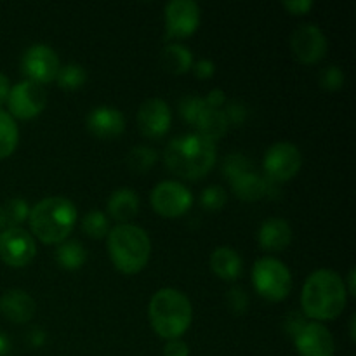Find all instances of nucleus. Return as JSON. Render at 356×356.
I'll return each mask as SVG.
<instances>
[{"instance_id":"nucleus-32","label":"nucleus","mask_w":356,"mask_h":356,"mask_svg":"<svg viewBox=\"0 0 356 356\" xmlns=\"http://www.w3.org/2000/svg\"><path fill=\"white\" fill-rule=\"evenodd\" d=\"M207 108V103H205L204 97L198 96H186L179 104V111L184 117V120L190 122V124H195L198 115Z\"/></svg>"},{"instance_id":"nucleus-16","label":"nucleus","mask_w":356,"mask_h":356,"mask_svg":"<svg viewBox=\"0 0 356 356\" xmlns=\"http://www.w3.org/2000/svg\"><path fill=\"white\" fill-rule=\"evenodd\" d=\"M87 129L99 139H113L125 129V118L117 108L97 106L87 115Z\"/></svg>"},{"instance_id":"nucleus-14","label":"nucleus","mask_w":356,"mask_h":356,"mask_svg":"<svg viewBox=\"0 0 356 356\" xmlns=\"http://www.w3.org/2000/svg\"><path fill=\"white\" fill-rule=\"evenodd\" d=\"M172 122V113L165 101L159 97L145 101L138 110V125L143 136L149 139H159L167 134Z\"/></svg>"},{"instance_id":"nucleus-42","label":"nucleus","mask_w":356,"mask_h":356,"mask_svg":"<svg viewBox=\"0 0 356 356\" xmlns=\"http://www.w3.org/2000/svg\"><path fill=\"white\" fill-rule=\"evenodd\" d=\"M30 341H31V344H33V346H42V344H44V341H45V334L42 332V330H31V334H30Z\"/></svg>"},{"instance_id":"nucleus-13","label":"nucleus","mask_w":356,"mask_h":356,"mask_svg":"<svg viewBox=\"0 0 356 356\" xmlns=\"http://www.w3.org/2000/svg\"><path fill=\"white\" fill-rule=\"evenodd\" d=\"M291 49L301 63H318L327 52V37L316 24H302L291 35Z\"/></svg>"},{"instance_id":"nucleus-23","label":"nucleus","mask_w":356,"mask_h":356,"mask_svg":"<svg viewBox=\"0 0 356 356\" xmlns=\"http://www.w3.org/2000/svg\"><path fill=\"white\" fill-rule=\"evenodd\" d=\"M160 63L172 75H183L193 65V54L183 44H169L160 54Z\"/></svg>"},{"instance_id":"nucleus-38","label":"nucleus","mask_w":356,"mask_h":356,"mask_svg":"<svg viewBox=\"0 0 356 356\" xmlns=\"http://www.w3.org/2000/svg\"><path fill=\"white\" fill-rule=\"evenodd\" d=\"M284 7L292 14H305L313 7L312 0H294V2H284Z\"/></svg>"},{"instance_id":"nucleus-12","label":"nucleus","mask_w":356,"mask_h":356,"mask_svg":"<svg viewBox=\"0 0 356 356\" xmlns=\"http://www.w3.org/2000/svg\"><path fill=\"white\" fill-rule=\"evenodd\" d=\"M200 24V7L193 0H172L165 6L167 35L172 38L190 37Z\"/></svg>"},{"instance_id":"nucleus-33","label":"nucleus","mask_w":356,"mask_h":356,"mask_svg":"<svg viewBox=\"0 0 356 356\" xmlns=\"http://www.w3.org/2000/svg\"><path fill=\"white\" fill-rule=\"evenodd\" d=\"M344 83V73L339 66H327L320 72V86L327 90L341 89Z\"/></svg>"},{"instance_id":"nucleus-29","label":"nucleus","mask_w":356,"mask_h":356,"mask_svg":"<svg viewBox=\"0 0 356 356\" xmlns=\"http://www.w3.org/2000/svg\"><path fill=\"white\" fill-rule=\"evenodd\" d=\"M2 209L6 214V225L9 228H17V225L30 216V207L21 198H10L9 202H6V205H2Z\"/></svg>"},{"instance_id":"nucleus-41","label":"nucleus","mask_w":356,"mask_h":356,"mask_svg":"<svg viewBox=\"0 0 356 356\" xmlns=\"http://www.w3.org/2000/svg\"><path fill=\"white\" fill-rule=\"evenodd\" d=\"M9 90H10V86H9V79H7L3 73H0V104L3 103V101H7V96H9Z\"/></svg>"},{"instance_id":"nucleus-1","label":"nucleus","mask_w":356,"mask_h":356,"mask_svg":"<svg viewBox=\"0 0 356 356\" xmlns=\"http://www.w3.org/2000/svg\"><path fill=\"white\" fill-rule=\"evenodd\" d=\"M348 301L344 280L332 270H318L305 282L301 294L302 312L312 320H334Z\"/></svg>"},{"instance_id":"nucleus-7","label":"nucleus","mask_w":356,"mask_h":356,"mask_svg":"<svg viewBox=\"0 0 356 356\" xmlns=\"http://www.w3.org/2000/svg\"><path fill=\"white\" fill-rule=\"evenodd\" d=\"M47 103V94L45 89L37 82L31 80H23V82L16 83L10 87L9 96H7V104H9L10 117L23 118H33L42 113Z\"/></svg>"},{"instance_id":"nucleus-4","label":"nucleus","mask_w":356,"mask_h":356,"mask_svg":"<svg viewBox=\"0 0 356 356\" xmlns=\"http://www.w3.org/2000/svg\"><path fill=\"white\" fill-rule=\"evenodd\" d=\"M149 322L163 339H179L188 330L193 316L191 302L176 289H160L149 301Z\"/></svg>"},{"instance_id":"nucleus-19","label":"nucleus","mask_w":356,"mask_h":356,"mask_svg":"<svg viewBox=\"0 0 356 356\" xmlns=\"http://www.w3.org/2000/svg\"><path fill=\"white\" fill-rule=\"evenodd\" d=\"M229 183H232V188L233 191H235L236 197H238L240 200L245 202H256L273 191L271 190V188H273V181H270L268 177L259 176V174H256L254 170H249V172L235 177V179H232Z\"/></svg>"},{"instance_id":"nucleus-5","label":"nucleus","mask_w":356,"mask_h":356,"mask_svg":"<svg viewBox=\"0 0 356 356\" xmlns=\"http://www.w3.org/2000/svg\"><path fill=\"white\" fill-rule=\"evenodd\" d=\"M108 250L117 270L125 275H134L148 264L152 242L145 229L124 222L108 233Z\"/></svg>"},{"instance_id":"nucleus-30","label":"nucleus","mask_w":356,"mask_h":356,"mask_svg":"<svg viewBox=\"0 0 356 356\" xmlns=\"http://www.w3.org/2000/svg\"><path fill=\"white\" fill-rule=\"evenodd\" d=\"M249 170H252V162L247 156L240 155V153H233V155L226 156L225 163H222V172L229 181L249 172Z\"/></svg>"},{"instance_id":"nucleus-15","label":"nucleus","mask_w":356,"mask_h":356,"mask_svg":"<svg viewBox=\"0 0 356 356\" xmlns=\"http://www.w3.org/2000/svg\"><path fill=\"white\" fill-rule=\"evenodd\" d=\"M296 350L301 356H334L336 343L329 329L318 322H309L296 334Z\"/></svg>"},{"instance_id":"nucleus-25","label":"nucleus","mask_w":356,"mask_h":356,"mask_svg":"<svg viewBox=\"0 0 356 356\" xmlns=\"http://www.w3.org/2000/svg\"><path fill=\"white\" fill-rule=\"evenodd\" d=\"M17 139H19V131L16 122L7 111L0 110V160L13 155L17 146Z\"/></svg>"},{"instance_id":"nucleus-9","label":"nucleus","mask_w":356,"mask_h":356,"mask_svg":"<svg viewBox=\"0 0 356 356\" xmlns=\"http://www.w3.org/2000/svg\"><path fill=\"white\" fill-rule=\"evenodd\" d=\"M59 58L54 49L44 44H35L24 51L21 58V72L37 83H47L56 79L59 72Z\"/></svg>"},{"instance_id":"nucleus-11","label":"nucleus","mask_w":356,"mask_h":356,"mask_svg":"<svg viewBox=\"0 0 356 356\" xmlns=\"http://www.w3.org/2000/svg\"><path fill=\"white\" fill-rule=\"evenodd\" d=\"M37 254L35 240L26 229L7 228L0 233V257L13 268L26 266Z\"/></svg>"},{"instance_id":"nucleus-22","label":"nucleus","mask_w":356,"mask_h":356,"mask_svg":"<svg viewBox=\"0 0 356 356\" xmlns=\"http://www.w3.org/2000/svg\"><path fill=\"white\" fill-rule=\"evenodd\" d=\"M193 127L197 129V134L211 139L216 143V139H221L228 131V120L225 117V111L216 110V108H205L195 120Z\"/></svg>"},{"instance_id":"nucleus-39","label":"nucleus","mask_w":356,"mask_h":356,"mask_svg":"<svg viewBox=\"0 0 356 356\" xmlns=\"http://www.w3.org/2000/svg\"><path fill=\"white\" fill-rule=\"evenodd\" d=\"M204 99L209 108H216V110H219V106L226 101V94L222 92L221 89H214L211 90V92L207 94V97H204Z\"/></svg>"},{"instance_id":"nucleus-3","label":"nucleus","mask_w":356,"mask_h":356,"mask_svg":"<svg viewBox=\"0 0 356 356\" xmlns=\"http://www.w3.org/2000/svg\"><path fill=\"white\" fill-rule=\"evenodd\" d=\"M30 228L44 243L66 242L76 222V207L65 197H49L30 209Z\"/></svg>"},{"instance_id":"nucleus-46","label":"nucleus","mask_w":356,"mask_h":356,"mask_svg":"<svg viewBox=\"0 0 356 356\" xmlns=\"http://www.w3.org/2000/svg\"><path fill=\"white\" fill-rule=\"evenodd\" d=\"M350 336H351V339L355 341V316H351V320H350Z\"/></svg>"},{"instance_id":"nucleus-43","label":"nucleus","mask_w":356,"mask_h":356,"mask_svg":"<svg viewBox=\"0 0 356 356\" xmlns=\"http://www.w3.org/2000/svg\"><path fill=\"white\" fill-rule=\"evenodd\" d=\"M9 353V341H7L6 336L0 334V356H6Z\"/></svg>"},{"instance_id":"nucleus-2","label":"nucleus","mask_w":356,"mask_h":356,"mask_svg":"<svg viewBox=\"0 0 356 356\" xmlns=\"http://www.w3.org/2000/svg\"><path fill=\"white\" fill-rule=\"evenodd\" d=\"M170 172L184 179H200L216 163V143L200 134H184L172 139L163 153Z\"/></svg>"},{"instance_id":"nucleus-28","label":"nucleus","mask_w":356,"mask_h":356,"mask_svg":"<svg viewBox=\"0 0 356 356\" xmlns=\"http://www.w3.org/2000/svg\"><path fill=\"white\" fill-rule=\"evenodd\" d=\"M82 229L86 235L99 240L110 233V222H108V218L101 211H90L83 216Z\"/></svg>"},{"instance_id":"nucleus-44","label":"nucleus","mask_w":356,"mask_h":356,"mask_svg":"<svg viewBox=\"0 0 356 356\" xmlns=\"http://www.w3.org/2000/svg\"><path fill=\"white\" fill-rule=\"evenodd\" d=\"M348 282H350V289H348V292H350L351 296H355V270H351L350 275H348Z\"/></svg>"},{"instance_id":"nucleus-26","label":"nucleus","mask_w":356,"mask_h":356,"mask_svg":"<svg viewBox=\"0 0 356 356\" xmlns=\"http://www.w3.org/2000/svg\"><path fill=\"white\" fill-rule=\"evenodd\" d=\"M56 80H58V86L61 87V89L75 90V89H80V87L86 83L87 73L80 65L70 63V65L59 68L58 75H56Z\"/></svg>"},{"instance_id":"nucleus-18","label":"nucleus","mask_w":356,"mask_h":356,"mask_svg":"<svg viewBox=\"0 0 356 356\" xmlns=\"http://www.w3.org/2000/svg\"><path fill=\"white\" fill-rule=\"evenodd\" d=\"M0 313L14 323H26L35 315V301L24 291H7L0 298Z\"/></svg>"},{"instance_id":"nucleus-20","label":"nucleus","mask_w":356,"mask_h":356,"mask_svg":"<svg viewBox=\"0 0 356 356\" xmlns=\"http://www.w3.org/2000/svg\"><path fill=\"white\" fill-rule=\"evenodd\" d=\"M139 211V197L136 191L129 190V188H120L115 190L108 198V212L115 221L120 225L131 221Z\"/></svg>"},{"instance_id":"nucleus-37","label":"nucleus","mask_w":356,"mask_h":356,"mask_svg":"<svg viewBox=\"0 0 356 356\" xmlns=\"http://www.w3.org/2000/svg\"><path fill=\"white\" fill-rule=\"evenodd\" d=\"M214 70L216 66L211 59H200V61L195 63L193 66V72L198 79H209V76L214 75Z\"/></svg>"},{"instance_id":"nucleus-24","label":"nucleus","mask_w":356,"mask_h":356,"mask_svg":"<svg viewBox=\"0 0 356 356\" xmlns=\"http://www.w3.org/2000/svg\"><path fill=\"white\" fill-rule=\"evenodd\" d=\"M56 259H58L59 266L65 270H79L86 264L87 252L82 243L70 240V242H63L56 249Z\"/></svg>"},{"instance_id":"nucleus-34","label":"nucleus","mask_w":356,"mask_h":356,"mask_svg":"<svg viewBox=\"0 0 356 356\" xmlns=\"http://www.w3.org/2000/svg\"><path fill=\"white\" fill-rule=\"evenodd\" d=\"M228 305L229 308L235 313H243L247 312V306H249V298L243 292L242 287H233L228 292Z\"/></svg>"},{"instance_id":"nucleus-31","label":"nucleus","mask_w":356,"mask_h":356,"mask_svg":"<svg viewBox=\"0 0 356 356\" xmlns=\"http://www.w3.org/2000/svg\"><path fill=\"white\" fill-rule=\"evenodd\" d=\"M226 200H228V197H226V191L221 186H209L200 195L202 207L211 212L221 211L226 205Z\"/></svg>"},{"instance_id":"nucleus-45","label":"nucleus","mask_w":356,"mask_h":356,"mask_svg":"<svg viewBox=\"0 0 356 356\" xmlns=\"http://www.w3.org/2000/svg\"><path fill=\"white\" fill-rule=\"evenodd\" d=\"M3 226H7L6 225V214H3V209H2V205H0V229H2Z\"/></svg>"},{"instance_id":"nucleus-36","label":"nucleus","mask_w":356,"mask_h":356,"mask_svg":"<svg viewBox=\"0 0 356 356\" xmlns=\"http://www.w3.org/2000/svg\"><path fill=\"white\" fill-rule=\"evenodd\" d=\"M190 355V348L184 341L172 339L165 344L163 348V356H188Z\"/></svg>"},{"instance_id":"nucleus-17","label":"nucleus","mask_w":356,"mask_h":356,"mask_svg":"<svg viewBox=\"0 0 356 356\" xmlns=\"http://www.w3.org/2000/svg\"><path fill=\"white\" fill-rule=\"evenodd\" d=\"M292 242V228L285 219L270 218L261 225L259 243L268 252H282Z\"/></svg>"},{"instance_id":"nucleus-27","label":"nucleus","mask_w":356,"mask_h":356,"mask_svg":"<svg viewBox=\"0 0 356 356\" xmlns=\"http://www.w3.org/2000/svg\"><path fill=\"white\" fill-rule=\"evenodd\" d=\"M156 159H159V155L153 148H149V146H136L129 152L127 163L136 172H146V170L155 165Z\"/></svg>"},{"instance_id":"nucleus-40","label":"nucleus","mask_w":356,"mask_h":356,"mask_svg":"<svg viewBox=\"0 0 356 356\" xmlns=\"http://www.w3.org/2000/svg\"><path fill=\"white\" fill-rule=\"evenodd\" d=\"M305 325H306L305 318H302V316H299V315H296V313H292L291 318L287 320V330L294 337H296V334H298L299 330H301Z\"/></svg>"},{"instance_id":"nucleus-6","label":"nucleus","mask_w":356,"mask_h":356,"mask_svg":"<svg viewBox=\"0 0 356 356\" xmlns=\"http://www.w3.org/2000/svg\"><path fill=\"white\" fill-rule=\"evenodd\" d=\"M252 284L259 296L268 301H282L291 294L292 277L289 268L282 261L263 257L254 264Z\"/></svg>"},{"instance_id":"nucleus-35","label":"nucleus","mask_w":356,"mask_h":356,"mask_svg":"<svg viewBox=\"0 0 356 356\" xmlns=\"http://www.w3.org/2000/svg\"><path fill=\"white\" fill-rule=\"evenodd\" d=\"M225 117H226V120H228V125L229 124H233V125L243 124L247 118V108L243 106L242 103H238V101H233V103H229L228 106H226Z\"/></svg>"},{"instance_id":"nucleus-8","label":"nucleus","mask_w":356,"mask_h":356,"mask_svg":"<svg viewBox=\"0 0 356 356\" xmlns=\"http://www.w3.org/2000/svg\"><path fill=\"white\" fill-rule=\"evenodd\" d=\"M263 165L268 174V179L273 183L289 181L301 170V152L292 143H277L266 152Z\"/></svg>"},{"instance_id":"nucleus-21","label":"nucleus","mask_w":356,"mask_h":356,"mask_svg":"<svg viewBox=\"0 0 356 356\" xmlns=\"http://www.w3.org/2000/svg\"><path fill=\"white\" fill-rule=\"evenodd\" d=\"M211 268L222 280H236L242 273V259L229 247H218L211 256Z\"/></svg>"},{"instance_id":"nucleus-10","label":"nucleus","mask_w":356,"mask_h":356,"mask_svg":"<svg viewBox=\"0 0 356 356\" xmlns=\"http://www.w3.org/2000/svg\"><path fill=\"white\" fill-rule=\"evenodd\" d=\"M193 204L191 191L177 181H163L152 191V205L156 214L163 218L183 216Z\"/></svg>"}]
</instances>
